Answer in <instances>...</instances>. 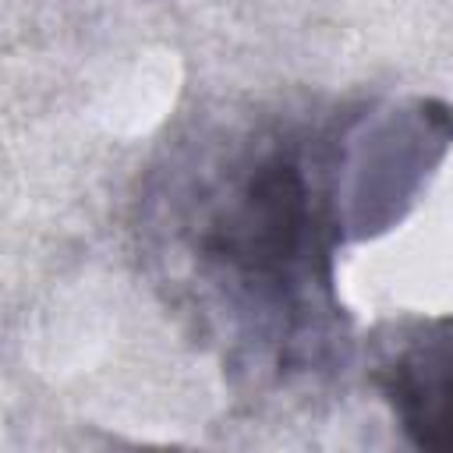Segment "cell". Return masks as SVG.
Returning <instances> with one entry per match:
<instances>
[{
    "label": "cell",
    "mask_w": 453,
    "mask_h": 453,
    "mask_svg": "<svg viewBox=\"0 0 453 453\" xmlns=\"http://www.w3.org/2000/svg\"><path fill=\"white\" fill-rule=\"evenodd\" d=\"M166 230L177 276L226 361L276 379L347 361L326 145L262 127L205 149L170 188Z\"/></svg>",
    "instance_id": "cell-1"
},
{
    "label": "cell",
    "mask_w": 453,
    "mask_h": 453,
    "mask_svg": "<svg viewBox=\"0 0 453 453\" xmlns=\"http://www.w3.org/2000/svg\"><path fill=\"white\" fill-rule=\"evenodd\" d=\"M453 145V110L411 96L354 113L326 142V198L340 244L393 230Z\"/></svg>",
    "instance_id": "cell-2"
},
{
    "label": "cell",
    "mask_w": 453,
    "mask_h": 453,
    "mask_svg": "<svg viewBox=\"0 0 453 453\" xmlns=\"http://www.w3.org/2000/svg\"><path fill=\"white\" fill-rule=\"evenodd\" d=\"M375 386L411 446L453 453V315L396 326L379 343Z\"/></svg>",
    "instance_id": "cell-3"
}]
</instances>
